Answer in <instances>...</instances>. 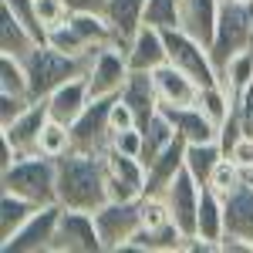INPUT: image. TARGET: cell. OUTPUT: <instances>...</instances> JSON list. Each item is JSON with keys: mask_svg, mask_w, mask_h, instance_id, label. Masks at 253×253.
Here are the masks:
<instances>
[{"mask_svg": "<svg viewBox=\"0 0 253 253\" xmlns=\"http://www.w3.org/2000/svg\"><path fill=\"white\" fill-rule=\"evenodd\" d=\"M58 203L71 210L95 213L108 203V179H105V156L71 149L58 159Z\"/></svg>", "mask_w": 253, "mask_h": 253, "instance_id": "obj_1", "label": "cell"}, {"mask_svg": "<svg viewBox=\"0 0 253 253\" xmlns=\"http://www.w3.org/2000/svg\"><path fill=\"white\" fill-rule=\"evenodd\" d=\"M95 54V51H91ZM91 54H64L58 51L54 44H47V41H41L34 44L27 54H24V68H27V78H31V98L41 101V98H47L58 84H64L68 78H75V75H88V64H91Z\"/></svg>", "mask_w": 253, "mask_h": 253, "instance_id": "obj_2", "label": "cell"}, {"mask_svg": "<svg viewBox=\"0 0 253 253\" xmlns=\"http://www.w3.org/2000/svg\"><path fill=\"white\" fill-rule=\"evenodd\" d=\"M0 186L38 206L58 203V159L44 156V152L20 156L14 166L0 169Z\"/></svg>", "mask_w": 253, "mask_h": 253, "instance_id": "obj_3", "label": "cell"}, {"mask_svg": "<svg viewBox=\"0 0 253 253\" xmlns=\"http://www.w3.org/2000/svg\"><path fill=\"white\" fill-rule=\"evenodd\" d=\"M253 47V3H240V0H223L219 7V20H216V34L210 44L216 71L226 61Z\"/></svg>", "mask_w": 253, "mask_h": 253, "instance_id": "obj_4", "label": "cell"}, {"mask_svg": "<svg viewBox=\"0 0 253 253\" xmlns=\"http://www.w3.org/2000/svg\"><path fill=\"white\" fill-rule=\"evenodd\" d=\"M166 51H169V61L175 68H182L189 78L199 84V88H210V84H219V71L213 64V54L203 41H196L189 31L182 27H166Z\"/></svg>", "mask_w": 253, "mask_h": 253, "instance_id": "obj_5", "label": "cell"}, {"mask_svg": "<svg viewBox=\"0 0 253 253\" xmlns=\"http://www.w3.org/2000/svg\"><path fill=\"white\" fill-rule=\"evenodd\" d=\"M95 223L101 233V250L122 253L132 233L142 226V199H108L95 210Z\"/></svg>", "mask_w": 253, "mask_h": 253, "instance_id": "obj_6", "label": "cell"}, {"mask_svg": "<svg viewBox=\"0 0 253 253\" xmlns=\"http://www.w3.org/2000/svg\"><path fill=\"white\" fill-rule=\"evenodd\" d=\"M112 101L115 95H101L91 98V105L71 122V142L78 152H91V156H105L112 145Z\"/></svg>", "mask_w": 253, "mask_h": 253, "instance_id": "obj_7", "label": "cell"}, {"mask_svg": "<svg viewBox=\"0 0 253 253\" xmlns=\"http://www.w3.org/2000/svg\"><path fill=\"white\" fill-rule=\"evenodd\" d=\"M51 253H105L95 213L61 206V219H58V230H54V240H51Z\"/></svg>", "mask_w": 253, "mask_h": 253, "instance_id": "obj_8", "label": "cell"}, {"mask_svg": "<svg viewBox=\"0 0 253 253\" xmlns=\"http://www.w3.org/2000/svg\"><path fill=\"white\" fill-rule=\"evenodd\" d=\"M58 219H61V203L38 206L34 216L20 226L17 233L0 240V250L3 253H51V240H54V230H58Z\"/></svg>", "mask_w": 253, "mask_h": 253, "instance_id": "obj_9", "label": "cell"}, {"mask_svg": "<svg viewBox=\"0 0 253 253\" xmlns=\"http://www.w3.org/2000/svg\"><path fill=\"white\" fill-rule=\"evenodd\" d=\"M105 179H108V199H142L149 169L142 159L108 149L105 152Z\"/></svg>", "mask_w": 253, "mask_h": 253, "instance_id": "obj_10", "label": "cell"}, {"mask_svg": "<svg viewBox=\"0 0 253 253\" xmlns=\"http://www.w3.org/2000/svg\"><path fill=\"white\" fill-rule=\"evenodd\" d=\"M132 75V64L125 58V51L118 44H105V47H95L91 54V64H88V84H91V95H118L125 88V81Z\"/></svg>", "mask_w": 253, "mask_h": 253, "instance_id": "obj_11", "label": "cell"}, {"mask_svg": "<svg viewBox=\"0 0 253 253\" xmlns=\"http://www.w3.org/2000/svg\"><path fill=\"white\" fill-rule=\"evenodd\" d=\"M166 203H169V213L172 223L182 230L186 236H196V223H199V199H203V186L196 182V175L182 166L179 175L166 186Z\"/></svg>", "mask_w": 253, "mask_h": 253, "instance_id": "obj_12", "label": "cell"}, {"mask_svg": "<svg viewBox=\"0 0 253 253\" xmlns=\"http://www.w3.org/2000/svg\"><path fill=\"white\" fill-rule=\"evenodd\" d=\"M47 118H51L47 101L44 98L41 101H31L10 125H0V135L17 149V156H34V152H41V128H44Z\"/></svg>", "mask_w": 253, "mask_h": 253, "instance_id": "obj_13", "label": "cell"}, {"mask_svg": "<svg viewBox=\"0 0 253 253\" xmlns=\"http://www.w3.org/2000/svg\"><path fill=\"white\" fill-rule=\"evenodd\" d=\"M91 84H88V75H75V78H68L64 84H58L51 95L44 98L47 101V112L51 118H58V122H75V118L91 105Z\"/></svg>", "mask_w": 253, "mask_h": 253, "instance_id": "obj_14", "label": "cell"}, {"mask_svg": "<svg viewBox=\"0 0 253 253\" xmlns=\"http://www.w3.org/2000/svg\"><path fill=\"white\" fill-rule=\"evenodd\" d=\"M125 58L132 64V71H156L159 64H166V61H169V51H166V34H162V27L142 24L138 34L128 41V47H125Z\"/></svg>", "mask_w": 253, "mask_h": 253, "instance_id": "obj_15", "label": "cell"}, {"mask_svg": "<svg viewBox=\"0 0 253 253\" xmlns=\"http://www.w3.org/2000/svg\"><path fill=\"white\" fill-rule=\"evenodd\" d=\"M162 112L186 142H219V125L199 105H162Z\"/></svg>", "mask_w": 253, "mask_h": 253, "instance_id": "obj_16", "label": "cell"}, {"mask_svg": "<svg viewBox=\"0 0 253 253\" xmlns=\"http://www.w3.org/2000/svg\"><path fill=\"white\" fill-rule=\"evenodd\" d=\"M152 81H156V91H159L162 105H196L199 91H203L182 68H175L172 61L159 64L156 71H152Z\"/></svg>", "mask_w": 253, "mask_h": 253, "instance_id": "obj_17", "label": "cell"}, {"mask_svg": "<svg viewBox=\"0 0 253 253\" xmlns=\"http://www.w3.org/2000/svg\"><path fill=\"white\" fill-rule=\"evenodd\" d=\"M223 219H226V233L253 240V175H247L233 193L223 196Z\"/></svg>", "mask_w": 253, "mask_h": 253, "instance_id": "obj_18", "label": "cell"}, {"mask_svg": "<svg viewBox=\"0 0 253 253\" xmlns=\"http://www.w3.org/2000/svg\"><path fill=\"white\" fill-rule=\"evenodd\" d=\"M145 3L149 0H108L105 3V20L112 24V31H115V44L125 51L128 47V41L138 34V27L145 24Z\"/></svg>", "mask_w": 253, "mask_h": 253, "instance_id": "obj_19", "label": "cell"}, {"mask_svg": "<svg viewBox=\"0 0 253 253\" xmlns=\"http://www.w3.org/2000/svg\"><path fill=\"white\" fill-rule=\"evenodd\" d=\"M219 7H223V0H179V10H182L179 27L210 47L216 34V20H219Z\"/></svg>", "mask_w": 253, "mask_h": 253, "instance_id": "obj_20", "label": "cell"}, {"mask_svg": "<svg viewBox=\"0 0 253 253\" xmlns=\"http://www.w3.org/2000/svg\"><path fill=\"white\" fill-rule=\"evenodd\" d=\"M186 138L175 135L162 152H159L145 169H149V182H145V193H166V186L172 182L175 175H179V169L186 166Z\"/></svg>", "mask_w": 253, "mask_h": 253, "instance_id": "obj_21", "label": "cell"}, {"mask_svg": "<svg viewBox=\"0 0 253 253\" xmlns=\"http://www.w3.org/2000/svg\"><path fill=\"white\" fill-rule=\"evenodd\" d=\"M118 95L132 105L138 125H145V122H149V118L162 108L159 91H156V81H152V71H132V75H128V81H125V88H122Z\"/></svg>", "mask_w": 253, "mask_h": 253, "instance_id": "obj_22", "label": "cell"}, {"mask_svg": "<svg viewBox=\"0 0 253 253\" xmlns=\"http://www.w3.org/2000/svg\"><path fill=\"white\" fill-rule=\"evenodd\" d=\"M226 233V219H223V196L203 186V199H199V223H196V236L210 247H219V240Z\"/></svg>", "mask_w": 253, "mask_h": 253, "instance_id": "obj_23", "label": "cell"}, {"mask_svg": "<svg viewBox=\"0 0 253 253\" xmlns=\"http://www.w3.org/2000/svg\"><path fill=\"white\" fill-rule=\"evenodd\" d=\"M78 38L88 44V47H105V44H115V31L112 24L105 20L101 10H71V20H68Z\"/></svg>", "mask_w": 253, "mask_h": 253, "instance_id": "obj_24", "label": "cell"}, {"mask_svg": "<svg viewBox=\"0 0 253 253\" xmlns=\"http://www.w3.org/2000/svg\"><path fill=\"white\" fill-rule=\"evenodd\" d=\"M250 81H253V47H247V51L233 54L219 68V84L226 88V95L233 98V105H236L240 95L250 88Z\"/></svg>", "mask_w": 253, "mask_h": 253, "instance_id": "obj_25", "label": "cell"}, {"mask_svg": "<svg viewBox=\"0 0 253 253\" xmlns=\"http://www.w3.org/2000/svg\"><path fill=\"white\" fill-rule=\"evenodd\" d=\"M34 44H41V41L0 3V54H17V58H24Z\"/></svg>", "mask_w": 253, "mask_h": 253, "instance_id": "obj_26", "label": "cell"}, {"mask_svg": "<svg viewBox=\"0 0 253 253\" xmlns=\"http://www.w3.org/2000/svg\"><path fill=\"white\" fill-rule=\"evenodd\" d=\"M223 156H226V152H223L219 142H189V145H186V169L196 175L199 186H206L210 175H213V169H216V162Z\"/></svg>", "mask_w": 253, "mask_h": 253, "instance_id": "obj_27", "label": "cell"}, {"mask_svg": "<svg viewBox=\"0 0 253 253\" xmlns=\"http://www.w3.org/2000/svg\"><path fill=\"white\" fill-rule=\"evenodd\" d=\"M34 210H38V203H31V199H24V196L3 189V196H0V240L17 233L20 226L34 216Z\"/></svg>", "mask_w": 253, "mask_h": 253, "instance_id": "obj_28", "label": "cell"}, {"mask_svg": "<svg viewBox=\"0 0 253 253\" xmlns=\"http://www.w3.org/2000/svg\"><path fill=\"white\" fill-rule=\"evenodd\" d=\"M142 132H145V149H142V162H145V166H149V162H152V159H156L159 152H162V149H166V145L179 135V132H175V125L166 118V112H162V108H159L156 115L142 125Z\"/></svg>", "mask_w": 253, "mask_h": 253, "instance_id": "obj_29", "label": "cell"}, {"mask_svg": "<svg viewBox=\"0 0 253 253\" xmlns=\"http://www.w3.org/2000/svg\"><path fill=\"white\" fill-rule=\"evenodd\" d=\"M0 91L31 98V78L17 54H0Z\"/></svg>", "mask_w": 253, "mask_h": 253, "instance_id": "obj_30", "label": "cell"}, {"mask_svg": "<svg viewBox=\"0 0 253 253\" xmlns=\"http://www.w3.org/2000/svg\"><path fill=\"white\" fill-rule=\"evenodd\" d=\"M75 149L71 142V125L68 122H58V118H47L44 128H41V152L51 159H61Z\"/></svg>", "mask_w": 253, "mask_h": 253, "instance_id": "obj_31", "label": "cell"}, {"mask_svg": "<svg viewBox=\"0 0 253 253\" xmlns=\"http://www.w3.org/2000/svg\"><path fill=\"white\" fill-rule=\"evenodd\" d=\"M243 179H247V172L236 166L233 159L223 156L219 162H216V169H213V175H210V182H206V186H210V189H216L219 196H226V193H233Z\"/></svg>", "mask_w": 253, "mask_h": 253, "instance_id": "obj_32", "label": "cell"}, {"mask_svg": "<svg viewBox=\"0 0 253 253\" xmlns=\"http://www.w3.org/2000/svg\"><path fill=\"white\" fill-rule=\"evenodd\" d=\"M182 10H179V0H149L145 3V24L152 27H179Z\"/></svg>", "mask_w": 253, "mask_h": 253, "instance_id": "obj_33", "label": "cell"}, {"mask_svg": "<svg viewBox=\"0 0 253 253\" xmlns=\"http://www.w3.org/2000/svg\"><path fill=\"white\" fill-rule=\"evenodd\" d=\"M0 3H3L38 41H47V31H44V24H41V17H38V3H34V0H0Z\"/></svg>", "mask_w": 253, "mask_h": 253, "instance_id": "obj_34", "label": "cell"}, {"mask_svg": "<svg viewBox=\"0 0 253 253\" xmlns=\"http://www.w3.org/2000/svg\"><path fill=\"white\" fill-rule=\"evenodd\" d=\"M47 44H54L58 51H64V54H78V58H84V54H91V51H95V47H88V44L78 38V31H75L71 24L54 27V31L47 34Z\"/></svg>", "mask_w": 253, "mask_h": 253, "instance_id": "obj_35", "label": "cell"}, {"mask_svg": "<svg viewBox=\"0 0 253 253\" xmlns=\"http://www.w3.org/2000/svg\"><path fill=\"white\" fill-rule=\"evenodd\" d=\"M38 3V17L44 24V31L51 34L54 27L61 24H68L71 20V7H68V0H34Z\"/></svg>", "mask_w": 253, "mask_h": 253, "instance_id": "obj_36", "label": "cell"}, {"mask_svg": "<svg viewBox=\"0 0 253 253\" xmlns=\"http://www.w3.org/2000/svg\"><path fill=\"white\" fill-rule=\"evenodd\" d=\"M108 149H118V152H125V156H135L142 159V149H145V132L132 125V128H125V132H115L112 135V145Z\"/></svg>", "mask_w": 253, "mask_h": 253, "instance_id": "obj_37", "label": "cell"}, {"mask_svg": "<svg viewBox=\"0 0 253 253\" xmlns=\"http://www.w3.org/2000/svg\"><path fill=\"white\" fill-rule=\"evenodd\" d=\"M108 122H112V135H115V132H125V128H132V125H138L132 105H128L122 95H115V101H112V115H108ZM138 128H142V125H138Z\"/></svg>", "mask_w": 253, "mask_h": 253, "instance_id": "obj_38", "label": "cell"}, {"mask_svg": "<svg viewBox=\"0 0 253 253\" xmlns=\"http://www.w3.org/2000/svg\"><path fill=\"white\" fill-rule=\"evenodd\" d=\"M226 159H233V162L247 175H253V135H247V132H243V135H240L233 145L226 149Z\"/></svg>", "mask_w": 253, "mask_h": 253, "instance_id": "obj_39", "label": "cell"}, {"mask_svg": "<svg viewBox=\"0 0 253 253\" xmlns=\"http://www.w3.org/2000/svg\"><path fill=\"white\" fill-rule=\"evenodd\" d=\"M34 98H24V95H7V91H0V125H10L14 118L31 105Z\"/></svg>", "mask_w": 253, "mask_h": 253, "instance_id": "obj_40", "label": "cell"}, {"mask_svg": "<svg viewBox=\"0 0 253 253\" xmlns=\"http://www.w3.org/2000/svg\"><path fill=\"white\" fill-rule=\"evenodd\" d=\"M236 115H240L243 132H247V135H253V81H250V88L240 95V101H236Z\"/></svg>", "mask_w": 253, "mask_h": 253, "instance_id": "obj_41", "label": "cell"}, {"mask_svg": "<svg viewBox=\"0 0 253 253\" xmlns=\"http://www.w3.org/2000/svg\"><path fill=\"white\" fill-rule=\"evenodd\" d=\"M216 250L219 253H253V240H247V236H240V233H223Z\"/></svg>", "mask_w": 253, "mask_h": 253, "instance_id": "obj_42", "label": "cell"}, {"mask_svg": "<svg viewBox=\"0 0 253 253\" xmlns=\"http://www.w3.org/2000/svg\"><path fill=\"white\" fill-rule=\"evenodd\" d=\"M108 0H68L71 10H105Z\"/></svg>", "mask_w": 253, "mask_h": 253, "instance_id": "obj_43", "label": "cell"}]
</instances>
